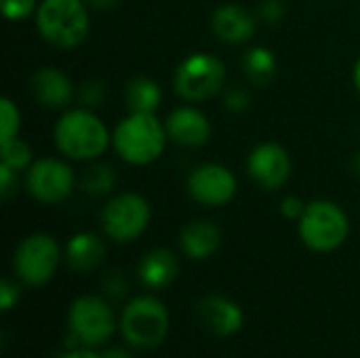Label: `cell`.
<instances>
[{
  "mask_svg": "<svg viewBox=\"0 0 360 358\" xmlns=\"http://www.w3.org/2000/svg\"><path fill=\"white\" fill-rule=\"evenodd\" d=\"M57 150L72 160H95L110 146V133L103 120L89 108L68 110L53 129Z\"/></svg>",
  "mask_w": 360,
  "mask_h": 358,
  "instance_id": "cell-1",
  "label": "cell"
},
{
  "mask_svg": "<svg viewBox=\"0 0 360 358\" xmlns=\"http://www.w3.org/2000/svg\"><path fill=\"white\" fill-rule=\"evenodd\" d=\"M167 127L154 114L131 112L118 122L112 135V143L118 156L129 165H150L160 158L167 146Z\"/></svg>",
  "mask_w": 360,
  "mask_h": 358,
  "instance_id": "cell-2",
  "label": "cell"
},
{
  "mask_svg": "<svg viewBox=\"0 0 360 358\" xmlns=\"http://www.w3.org/2000/svg\"><path fill=\"white\" fill-rule=\"evenodd\" d=\"M84 0H42L36 8L40 36L57 49L78 46L91 27Z\"/></svg>",
  "mask_w": 360,
  "mask_h": 358,
  "instance_id": "cell-3",
  "label": "cell"
},
{
  "mask_svg": "<svg viewBox=\"0 0 360 358\" xmlns=\"http://www.w3.org/2000/svg\"><path fill=\"white\" fill-rule=\"evenodd\" d=\"M297 232L310 251L331 253L346 243L350 222L340 205L331 200H312L306 205V211L297 222Z\"/></svg>",
  "mask_w": 360,
  "mask_h": 358,
  "instance_id": "cell-4",
  "label": "cell"
},
{
  "mask_svg": "<svg viewBox=\"0 0 360 358\" xmlns=\"http://www.w3.org/2000/svg\"><path fill=\"white\" fill-rule=\"evenodd\" d=\"M120 331L129 346L139 350H154L165 342L169 333V312L156 298H135L122 310Z\"/></svg>",
  "mask_w": 360,
  "mask_h": 358,
  "instance_id": "cell-5",
  "label": "cell"
},
{
  "mask_svg": "<svg viewBox=\"0 0 360 358\" xmlns=\"http://www.w3.org/2000/svg\"><path fill=\"white\" fill-rule=\"evenodd\" d=\"M226 84V65L211 53H192L175 70V93L190 103L215 97Z\"/></svg>",
  "mask_w": 360,
  "mask_h": 358,
  "instance_id": "cell-6",
  "label": "cell"
},
{
  "mask_svg": "<svg viewBox=\"0 0 360 358\" xmlns=\"http://www.w3.org/2000/svg\"><path fill=\"white\" fill-rule=\"evenodd\" d=\"M70 346H99L108 342L116 329V319L110 304L97 295L78 298L68 314Z\"/></svg>",
  "mask_w": 360,
  "mask_h": 358,
  "instance_id": "cell-7",
  "label": "cell"
},
{
  "mask_svg": "<svg viewBox=\"0 0 360 358\" xmlns=\"http://www.w3.org/2000/svg\"><path fill=\"white\" fill-rule=\"evenodd\" d=\"M59 266V245L49 234H30L13 255V270L27 287L46 285Z\"/></svg>",
  "mask_w": 360,
  "mask_h": 358,
  "instance_id": "cell-8",
  "label": "cell"
},
{
  "mask_svg": "<svg viewBox=\"0 0 360 358\" xmlns=\"http://www.w3.org/2000/svg\"><path fill=\"white\" fill-rule=\"evenodd\" d=\"M105 234L116 243L139 238L150 224V205L141 194L122 192L108 200L101 213Z\"/></svg>",
  "mask_w": 360,
  "mask_h": 358,
  "instance_id": "cell-9",
  "label": "cell"
},
{
  "mask_svg": "<svg viewBox=\"0 0 360 358\" xmlns=\"http://www.w3.org/2000/svg\"><path fill=\"white\" fill-rule=\"evenodd\" d=\"M76 186L74 169L59 158H38L25 173L27 194L42 205L63 203Z\"/></svg>",
  "mask_w": 360,
  "mask_h": 358,
  "instance_id": "cell-10",
  "label": "cell"
},
{
  "mask_svg": "<svg viewBox=\"0 0 360 358\" xmlns=\"http://www.w3.org/2000/svg\"><path fill=\"white\" fill-rule=\"evenodd\" d=\"M188 192L202 207H224L236 196L238 181L228 167L219 162H207L190 173Z\"/></svg>",
  "mask_w": 360,
  "mask_h": 358,
  "instance_id": "cell-11",
  "label": "cell"
},
{
  "mask_svg": "<svg viewBox=\"0 0 360 358\" xmlns=\"http://www.w3.org/2000/svg\"><path fill=\"white\" fill-rule=\"evenodd\" d=\"M247 171L257 186L274 192L291 177V156L283 146L266 141L251 150L247 158Z\"/></svg>",
  "mask_w": 360,
  "mask_h": 358,
  "instance_id": "cell-12",
  "label": "cell"
},
{
  "mask_svg": "<svg viewBox=\"0 0 360 358\" xmlns=\"http://www.w3.org/2000/svg\"><path fill=\"white\" fill-rule=\"evenodd\" d=\"M165 127H167V135L173 143L177 146H184V148H198V146H205L211 137V122L209 118L192 108V106H179L175 108L167 120H165Z\"/></svg>",
  "mask_w": 360,
  "mask_h": 358,
  "instance_id": "cell-13",
  "label": "cell"
},
{
  "mask_svg": "<svg viewBox=\"0 0 360 358\" xmlns=\"http://www.w3.org/2000/svg\"><path fill=\"white\" fill-rule=\"evenodd\" d=\"M198 319L213 335L219 338H230L238 333L245 325V314L240 306L217 293L205 295L198 302Z\"/></svg>",
  "mask_w": 360,
  "mask_h": 358,
  "instance_id": "cell-14",
  "label": "cell"
},
{
  "mask_svg": "<svg viewBox=\"0 0 360 358\" xmlns=\"http://www.w3.org/2000/svg\"><path fill=\"white\" fill-rule=\"evenodd\" d=\"M30 87H32V95L36 97V101L49 110L65 108L74 95L70 76L61 72L59 68H51V65L36 70L30 78Z\"/></svg>",
  "mask_w": 360,
  "mask_h": 358,
  "instance_id": "cell-15",
  "label": "cell"
},
{
  "mask_svg": "<svg viewBox=\"0 0 360 358\" xmlns=\"http://www.w3.org/2000/svg\"><path fill=\"white\" fill-rule=\"evenodd\" d=\"M213 32L219 40L228 44H243L255 34V17L240 4H221L215 8L211 19Z\"/></svg>",
  "mask_w": 360,
  "mask_h": 358,
  "instance_id": "cell-16",
  "label": "cell"
},
{
  "mask_svg": "<svg viewBox=\"0 0 360 358\" xmlns=\"http://www.w3.org/2000/svg\"><path fill=\"white\" fill-rule=\"evenodd\" d=\"M179 245L190 260H207L219 249L221 230L209 219H194L181 228Z\"/></svg>",
  "mask_w": 360,
  "mask_h": 358,
  "instance_id": "cell-17",
  "label": "cell"
},
{
  "mask_svg": "<svg viewBox=\"0 0 360 358\" xmlns=\"http://www.w3.org/2000/svg\"><path fill=\"white\" fill-rule=\"evenodd\" d=\"M179 272V264L173 251L169 249H152L139 262V279L150 289H165L169 287Z\"/></svg>",
  "mask_w": 360,
  "mask_h": 358,
  "instance_id": "cell-18",
  "label": "cell"
},
{
  "mask_svg": "<svg viewBox=\"0 0 360 358\" xmlns=\"http://www.w3.org/2000/svg\"><path fill=\"white\" fill-rule=\"evenodd\" d=\"M103 257H105V245L93 232H78L65 245L68 266L76 272L95 270L103 262Z\"/></svg>",
  "mask_w": 360,
  "mask_h": 358,
  "instance_id": "cell-19",
  "label": "cell"
},
{
  "mask_svg": "<svg viewBox=\"0 0 360 358\" xmlns=\"http://www.w3.org/2000/svg\"><path fill=\"white\" fill-rule=\"evenodd\" d=\"M124 99H127L129 112L154 114L162 101V91L156 80H152L148 76H137L127 82Z\"/></svg>",
  "mask_w": 360,
  "mask_h": 358,
  "instance_id": "cell-20",
  "label": "cell"
},
{
  "mask_svg": "<svg viewBox=\"0 0 360 358\" xmlns=\"http://www.w3.org/2000/svg\"><path fill=\"white\" fill-rule=\"evenodd\" d=\"M243 68L247 78L255 84V87H266L274 74H276V57L268 46H253L245 53L243 59Z\"/></svg>",
  "mask_w": 360,
  "mask_h": 358,
  "instance_id": "cell-21",
  "label": "cell"
},
{
  "mask_svg": "<svg viewBox=\"0 0 360 358\" xmlns=\"http://www.w3.org/2000/svg\"><path fill=\"white\" fill-rule=\"evenodd\" d=\"M114 186H116V173L105 162H93L91 167L84 169L80 177V188L89 196H105L114 190Z\"/></svg>",
  "mask_w": 360,
  "mask_h": 358,
  "instance_id": "cell-22",
  "label": "cell"
},
{
  "mask_svg": "<svg viewBox=\"0 0 360 358\" xmlns=\"http://www.w3.org/2000/svg\"><path fill=\"white\" fill-rule=\"evenodd\" d=\"M32 148L23 141V139H19V137H15V139H11V141H6V143H2V165H6V167H11L13 171H23V169H30V165H32Z\"/></svg>",
  "mask_w": 360,
  "mask_h": 358,
  "instance_id": "cell-23",
  "label": "cell"
},
{
  "mask_svg": "<svg viewBox=\"0 0 360 358\" xmlns=\"http://www.w3.org/2000/svg\"><path fill=\"white\" fill-rule=\"evenodd\" d=\"M21 127V112L13 103V99H0V143H6L17 137Z\"/></svg>",
  "mask_w": 360,
  "mask_h": 358,
  "instance_id": "cell-24",
  "label": "cell"
},
{
  "mask_svg": "<svg viewBox=\"0 0 360 358\" xmlns=\"http://www.w3.org/2000/svg\"><path fill=\"white\" fill-rule=\"evenodd\" d=\"M2 13L8 21H23L38 8V0H0Z\"/></svg>",
  "mask_w": 360,
  "mask_h": 358,
  "instance_id": "cell-25",
  "label": "cell"
},
{
  "mask_svg": "<svg viewBox=\"0 0 360 358\" xmlns=\"http://www.w3.org/2000/svg\"><path fill=\"white\" fill-rule=\"evenodd\" d=\"M105 97V87L99 80H86L80 84L78 89V101L82 103V108H97Z\"/></svg>",
  "mask_w": 360,
  "mask_h": 358,
  "instance_id": "cell-26",
  "label": "cell"
},
{
  "mask_svg": "<svg viewBox=\"0 0 360 358\" xmlns=\"http://www.w3.org/2000/svg\"><path fill=\"white\" fill-rule=\"evenodd\" d=\"M285 13H287V6L283 0H262L257 8L259 19H264L266 23H278L285 17Z\"/></svg>",
  "mask_w": 360,
  "mask_h": 358,
  "instance_id": "cell-27",
  "label": "cell"
},
{
  "mask_svg": "<svg viewBox=\"0 0 360 358\" xmlns=\"http://www.w3.org/2000/svg\"><path fill=\"white\" fill-rule=\"evenodd\" d=\"M19 295H21V289L15 281L11 279H4L0 283V308L4 312H8L17 302H19Z\"/></svg>",
  "mask_w": 360,
  "mask_h": 358,
  "instance_id": "cell-28",
  "label": "cell"
},
{
  "mask_svg": "<svg viewBox=\"0 0 360 358\" xmlns=\"http://www.w3.org/2000/svg\"><path fill=\"white\" fill-rule=\"evenodd\" d=\"M17 192V171L0 162V196L11 198Z\"/></svg>",
  "mask_w": 360,
  "mask_h": 358,
  "instance_id": "cell-29",
  "label": "cell"
},
{
  "mask_svg": "<svg viewBox=\"0 0 360 358\" xmlns=\"http://www.w3.org/2000/svg\"><path fill=\"white\" fill-rule=\"evenodd\" d=\"M251 103V97L245 89H232L226 93V108L230 112H245Z\"/></svg>",
  "mask_w": 360,
  "mask_h": 358,
  "instance_id": "cell-30",
  "label": "cell"
},
{
  "mask_svg": "<svg viewBox=\"0 0 360 358\" xmlns=\"http://www.w3.org/2000/svg\"><path fill=\"white\" fill-rule=\"evenodd\" d=\"M304 211H306V203L300 196H285L281 200V213L285 217H289V219L300 222V217L304 215Z\"/></svg>",
  "mask_w": 360,
  "mask_h": 358,
  "instance_id": "cell-31",
  "label": "cell"
},
{
  "mask_svg": "<svg viewBox=\"0 0 360 358\" xmlns=\"http://www.w3.org/2000/svg\"><path fill=\"white\" fill-rule=\"evenodd\" d=\"M103 287H105V291H108L112 298H120V295L127 291V281H124V276H122L118 270H112V272L105 276Z\"/></svg>",
  "mask_w": 360,
  "mask_h": 358,
  "instance_id": "cell-32",
  "label": "cell"
},
{
  "mask_svg": "<svg viewBox=\"0 0 360 358\" xmlns=\"http://www.w3.org/2000/svg\"><path fill=\"white\" fill-rule=\"evenodd\" d=\"M59 358H101V354H97L91 348H84V346H74L72 350H65Z\"/></svg>",
  "mask_w": 360,
  "mask_h": 358,
  "instance_id": "cell-33",
  "label": "cell"
},
{
  "mask_svg": "<svg viewBox=\"0 0 360 358\" xmlns=\"http://www.w3.org/2000/svg\"><path fill=\"white\" fill-rule=\"evenodd\" d=\"M86 2V6H91V8H97V11H110V8H114L120 0H84Z\"/></svg>",
  "mask_w": 360,
  "mask_h": 358,
  "instance_id": "cell-34",
  "label": "cell"
},
{
  "mask_svg": "<svg viewBox=\"0 0 360 358\" xmlns=\"http://www.w3.org/2000/svg\"><path fill=\"white\" fill-rule=\"evenodd\" d=\"M101 358H133L127 350H122V348H112V350H105Z\"/></svg>",
  "mask_w": 360,
  "mask_h": 358,
  "instance_id": "cell-35",
  "label": "cell"
},
{
  "mask_svg": "<svg viewBox=\"0 0 360 358\" xmlns=\"http://www.w3.org/2000/svg\"><path fill=\"white\" fill-rule=\"evenodd\" d=\"M354 84H356V89H359L360 93V57L359 61H356V65H354Z\"/></svg>",
  "mask_w": 360,
  "mask_h": 358,
  "instance_id": "cell-36",
  "label": "cell"
},
{
  "mask_svg": "<svg viewBox=\"0 0 360 358\" xmlns=\"http://www.w3.org/2000/svg\"><path fill=\"white\" fill-rule=\"evenodd\" d=\"M354 167H356V173L360 175V154L356 156V160H354Z\"/></svg>",
  "mask_w": 360,
  "mask_h": 358,
  "instance_id": "cell-37",
  "label": "cell"
}]
</instances>
